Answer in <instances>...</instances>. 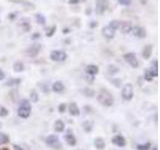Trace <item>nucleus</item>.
Segmentation results:
<instances>
[{
  "label": "nucleus",
  "mask_w": 160,
  "mask_h": 150,
  "mask_svg": "<svg viewBox=\"0 0 160 150\" xmlns=\"http://www.w3.org/2000/svg\"><path fill=\"white\" fill-rule=\"evenodd\" d=\"M67 32H69V29H68V28L63 29V33H67Z\"/></svg>",
  "instance_id": "42"
},
{
  "label": "nucleus",
  "mask_w": 160,
  "mask_h": 150,
  "mask_svg": "<svg viewBox=\"0 0 160 150\" xmlns=\"http://www.w3.org/2000/svg\"><path fill=\"white\" fill-rule=\"evenodd\" d=\"M13 70L15 72H22L24 70V64L20 61H17L13 64Z\"/></svg>",
  "instance_id": "21"
},
{
  "label": "nucleus",
  "mask_w": 160,
  "mask_h": 150,
  "mask_svg": "<svg viewBox=\"0 0 160 150\" xmlns=\"http://www.w3.org/2000/svg\"><path fill=\"white\" fill-rule=\"evenodd\" d=\"M97 25H98V23L96 21H91V22H90V27H91V28L96 27Z\"/></svg>",
  "instance_id": "38"
},
{
  "label": "nucleus",
  "mask_w": 160,
  "mask_h": 150,
  "mask_svg": "<svg viewBox=\"0 0 160 150\" xmlns=\"http://www.w3.org/2000/svg\"><path fill=\"white\" fill-rule=\"evenodd\" d=\"M11 2H15V3H21L25 6H29L30 8H34V4L27 1V0H10Z\"/></svg>",
  "instance_id": "22"
},
{
  "label": "nucleus",
  "mask_w": 160,
  "mask_h": 150,
  "mask_svg": "<svg viewBox=\"0 0 160 150\" xmlns=\"http://www.w3.org/2000/svg\"><path fill=\"white\" fill-rule=\"evenodd\" d=\"M151 150H158V149H157V146H155V147H154V148H152Z\"/></svg>",
  "instance_id": "43"
},
{
  "label": "nucleus",
  "mask_w": 160,
  "mask_h": 150,
  "mask_svg": "<svg viewBox=\"0 0 160 150\" xmlns=\"http://www.w3.org/2000/svg\"><path fill=\"white\" fill-rule=\"evenodd\" d=\"M132 33L134 36H136L138 38H144L146 36V30L141 26H135L132 27Z\"/></svg>",
  "instance_id": "10"
},
{
  "label": "nucleus",
  "mask_w": 160,
  "mask_h": 150,
  "mask_svg": "<svg viewBox=\"0 0 160 150\" xmlns=\"http://www.w3.org/2000/svg\"><path fill=\"white\" fill-rule=\"evenodd\" d=\"M108 69H109V73H110V74L117 73V72H118V70H119L116 66H114V65H110Z\"/></svg>",
  "instance_id": "32"
},
{
  "label": "nucleus",
  "mask_w": 160,
  "mask_h": 150,
  "mask_svg": "<svg viewBox=\"0 0 160 150\" xmlns=\"http://www.w3.org/2000/svg\"><path fill=\"white\" fill-rule=\"evenodd\" d=\"M8 110L5 107H0V116L1 117H6L8 115Z\"/></svg>",
  "instance_id": "31"
},
{
  "label": "nucleus",
  "mask_w": 160,
  "mask_h": 150,
  "mask_svg": "<svg viewBox=\"0 0 160 150\" xmlns=\"http://www.w3.org/2000/svg\"><path fill=\"white\" fill-rule=\"evenodd\" d=\"M65 140H66L67 144L70 145V146H75L76 145V138H75L73 133H71L70 130H68L67 134L65 135Z\"/></svg>",
  "instance_id": "13"
},
{
  "label": "nucleus",
  "mask_w": 160,
  "mask_h": 150,
  "mask_svg": "<svg viewBox=\"0 0 160 150\" xmlns=\"http://www.w3.org/2000/svg\"><path fill=\"white\" fill-rule=\"evenodd\" d=\"M152 53V45H146L142 51V57L144 59H149Z\"/></svg>",
  "instance_id": "17"
},
{
  "label": "nucleus",
  "mask_w": 160,
  "mask_h": 150,
  "mask_svg": "<svg viewBox=\"0 0 160 150\" xmlns=\"http://www.w3.org/2000/svg\"><path fill=\"white\" fill-rule=\"evenodd\" d=\"M98 101L104 106L110 107L114 103V98L107 89H101V91L98 95Z\"/></svg>",
  "instance_id": "1"
},
{
  "label": "nucleus",
  "mask_w": 160,
  "mask_h": 150,
  "mask_svg": "<svg viewBox=\"0 0 160 150\" xmlns=\"http://www.w3.org/2000/svg\"><path fill=\"white\" fill-rule=\"evenodd\" d=\"M5 78V74H4V72L2 71V69L0 68V80H3Z\"/></svg>",
  "instance_id": "39"
},
{
  "label": "nucleus",
  "mask_w": 160,
  "mask_h": 150,
  "mask_svg": "<svg viewBox=\"0 0 160 150\" xmlns=\"http://www.w3.org/2000/svg\"><path fill=\"white\" fill-rule=\"evenodd\" d=\"M35 18H36V21H37V23H39V24L44 25L45 23H46V19H45V17L43 16L42 14L37 13L36 15H35Z\"/></svg>",
  "instance_id": "25"
},
{
  "label": "nucleus",
  "mask_w": 160,
  "mask_h": 150,
  "mask_svg": "<svg viewBox=\"0 0 160 150\" xmlns=\"http://www.w3.org/2000/svg\"><path fill=\"white\" fill-rule=\"evenodd\" d=\"M18 116L21 118H28L30 113H31V105H30V102L27 99H24L20 103L18 110H17Z\"/></svg>",
  "instance_id": "2"
},
{
  "label": "nucleus",
  "mask_w": 160,
  "mask_h": 150,
  "mask_svg": "<svg viewBox=\"0 0 160 150\" xmlns=\"http://www.w3.org/2000/svg\"><path fill=\"white\" fill-rule=\"evenodd\" d=\"M40 37H41V34H40V33H33L32 36H31L32 39H38Z\"/></svg>",
  "instance_id": "36"
},
{
  "label": "nucleus",
  "mask_w": 160,
  "mask_h": 150,
  "mask_svg": "<svg viewBox=\"0 0 160 150\" xmlns=\"http://www.w3.org/2000/svg\"><path fill=\"white\" fill-rule=\"evenodd\" d=\"M150 147H151V143L147 142L145 144H140L137 146V150H149Z\"/></svg>",
  "instance_id": "29"
},
{
  "label": "nucleus",
  "mask_w": 160,
  "mask_h": 150,
  "mask_svg": "<svg viewBox=\"0 0 160 150\" xmlns=\"http://www.w3.org/2000/svg\"><path fill=\"white\" fill-rule=\"evenodd\" d=\"M16 16H17V12H13V13H11V14H9V19L13 20Z\"/></svg>",
  "instance_id": "37"
},
{
  "label": "nucleus",
  "mask_w": 160,
  "mask_h": 150,
  "mask_svg": "<svg viewBox=\"0 0 160 150\" xmlns=\"http://www.w3.org/2000/svg\"><path fill=\"white\" fill-rule=\"evenodd\" d=\"M50 58H51V60H53V61L63 62L66 60L67 54L66 52L62 51V50H53V51L50 52Z\"/></svg>",
  "instance_id": "3"
},
{
  "label": "nucleus",
  "mask_w": 160,
  "mask_h": 150,
  "mask_svg": "<svg viewBox=\"0 0 160 150\" xmlns=\"http://www.w3.org/2000/svg\"><path fill=\"white\" fill-rule=\"evenodd\" d=\"M94 146L96 147L98 150H102L104 149L105 147V141H104V139L101 138V137H98L94 140Z\"/></svg>",
  "instance_id": "18"
},
{
  "label": "nucleus",
  "mask_w": 160,
  "mask_h": 150,
  "mask_svg": "<svg viewBox=\"0 0 160 150\" xmlns=\"http://www.w3.org/2000/svg\"><path fill=\"white\" fill-rule=\"evenodd\" d=\"M46 144L49 147L54 148V149H59L61 148V144H60L59 138L56 135H49L46 138Z\"/></svg>",
  "instance_id": "7"
},
{
  "label": "nucleus",
  "mask_w": 160,
  "mask_h": 150,
  "mask_svg": "<svg viewBox=\"0 0 160 150\" xmlns=\"http://www.w3.org/2000/svg\"><path fill=\"white\" fill-rule=\"evenodd\" d=\"M109 6L108 0H96L95 1V12L98 15H102Z\"/></svg>",
  "instance_id": "5"
},
{
  "label": "nucleus",
  "mask_w": 160,
  "mask_h": 150,
  "mask_svg": "<svg viewBox=\"0 0 160 150\" xmlns=\"http://www.w3.org/2000/svg\"><path fill=\"white\" fill-rule=\"evenodd\" d=\"M112 82L115 84L116 87H120V85H121V80H119V79H114V80H112Z\"/></svg>",
  "instance_id": "35"
},
{
  "label": "nucleus",
  "mask_w": 160,
  "mask_h": 150,
  "mask_svg": "<svg viewBox=\"0 0 160 150\" xmlns=\"http://www.w3.org/2000/svg\"><path fill=\"white\" fill-rule=\"evenodd\" d=\"M102 35L106 39H113L115 36V30L107 25V26L102 28Z\"/></svg>",
  "instance_id": "11"
},
{
  "label": "nucleus",
  "mask_w": 160,
  "mask_h": 150,
  "mask_svg": "<svg viewBox=\"0 0 160 150\" xmlns=\"http://www.w3.org/2000/svg\"><path fill=\"white\" fill-rule=\"evenodd\" d=\"M38 99H39V97H38V94H37V92L36 91H31V93H30V100L33 102V103H36V102H38Z\"/></svg>",
  "instance_id": "28"
},
{
  "label": "nucleus",
  "mask_w": 160,
  "mask_h": 150,
  "mask_svg": "<svg viewBox=\"0 0 160 150\" xmlns=\"http://www.w3.org/2000/svg\"><path fill=\"white\" fill-rule=\"evenodd\" d=\"M9 141V136L7 134H5L3 132H0V145L5 144Z\"/></svg>",
  "instance_id": "24"
},
{
  "label": "nucleus",
  "mask_w": 160,
  "mask_h": 150,
  "mask_svg": "<svg viewBox=\"0 0 160 150\" xmlns=\"http://www.w3.org/2000/svg\"><path fill=\"white\" fill-rule=\"evenodd\" d=\"M14 150H22V148H21V147H19V146H16V145H15V146H14Z\"/></svg>",
  "instance_id": "41"
},
{
  "label": "nucleus",
  "mask_w": 160,
  "mask_h": 150,
  "mask_svg": "<svg viewBox=\"0 0 160 150\" xmlns=\"http://www.w3.org/2000/svg\"><path fill=\"white\" fill-rule=\"evenodd\" d=\"M119 4L121 5H125V6H128V5H130V3H131V0H117Z\"/></svg>",
  "instance_id": "34"
},
{
  "label": "nucleus",
  "mask_w": 160,
  "mask_h": 150,
  "mask_svg": "<svg viewBox=\"0 0 160 150\" xmlns=\"http://www.w3.org/2000/svg\"><path fill=\"white\" fill-rule=\"evenodd\" d=\"M112 143L118 147H124L125 145H126V141H125V139L122 135H116V136H114L112 138Z\"/></svg>",
  "instance_id": "12"
},
{
  "label": "nucleus",
  "mask_w": 160,
  "mask_h": 150,
  "mask_svg": "<svg viewBox=\"0 0 160 150\" xmlns=\"http://www.w3.org/2000/svg\"><path fill=\"white\" fill-rule=\"evenodd\" d=\"M121 96L125 101H129V100L132 99V97H133V86H132L131 83H127V84L124 85L123 88H122V91H121Z\"/></svg>",
  "instance_id": "4"
},
{
  "label": "nucleus",
  "mask_w": 160,
  "mask_h": 150,
  "mask_svg": "<svg viewBox=\"0 0 160 150\" xmlns=\"http://www.w3.org/2000/svg\"><path fill=\"white\" fill-rule=\"evenodd\" d=\"M55 31H56V26H55V25H53V26L50 27L49 30L46 32V36L47 37H52L53 35H54V33H55Z\"/></svg>",
  "instance_id": "30"
},
{
  "label": "nucleus",
  "mask_w": 160,
  "mask_h": 150,
  "mask_svg": "<svg viewBox=\"0 0 160 150\" xmlns=\"http://www.w3.org/2000/svg\"><path fill=\"white\" fill-rule=\"evenodd\" d=\"M85 70H86V73L91 75V76H94V75H96L99 72V68L96 65H88L85 68Z\"/></svg>",
  "instance_id": "15"
},
{
  "label": "nucleus",
  "mask_w": 160,
  "mask_h": 150,
  "mask_svg": "<svg viewBox=\"0 0 160 150\" xmlns=\"http://www.w3.org/2000/svg\"><path fill=\"white\" fill-rule=\"evenodd\" d=\"M123 58L124 60L126 61L130 66L133 67V68H137L139 66V62H138V59L136 57V55L133 52H129L123 55Z\"/></svg>",
  "instance_id": "6"
},
{
  "label": "nucleus",
  "mask_w": 160,
  "mask_h": 150,
  "mask_svg": "<svg viewBox=\"0 0 160 150\" xmlns=\"http://www.w3.org/2000/svg\"><path fill=\"white\" fill-rule=\"evenodd\" d=\"M40 50H41V44L36 42L26 49V54L30 57H35V56H37V54L39 53Z\"/></svg>",
  "instance_id": "8"
},
{
  "label": "nucleus",
  "mask_w": 160,
  "mask_h": 150,
  "mask_svg": "<svg viewBox=\"0 0 160 150\" xmlns=\"http://www.w3.org/2000/svg\"><path fill=\"white\" fill-rule=\"evenodd\" d=\"M20 83V79H14V78H10L8 81L5 83L6 86H16Z\"/></svg>",
  "instance_id": "23"
},
{
  "label": "nucleus",
  "mask_w": 160,
  "mask_h": 150,
  "mask_svg": "<svg viewBox=\"0 0 160 150\" xmlns=\"http://www.w3.org/2000/svg\"><path fill=\"white\" fill-rule=\"evenodd\" d=\"M20 25H21L22 29L24 30L25 32H28L30 30V23L28 21H26V20H21V23H20Z\"/></svg>",
  "instance_id": "26"
},
{
  "label": "nucleus",
  "mask_w": 160,
  "mask_h": 150,
  "mask_svg": "<svg viewBox=\"0 0 160 150\" xmlns=\"http://www.w3.org/2000/svg\"><path fill=\"white\" fill-rule=\"evenodd\" d=\"M58 111L60 112V113H64L65 111H66V104L65 103H61L58 106Z\"/></svg>",
  "instance_id": "33"
},
{
  "label": "nucleus",
  "mask_w": 160,
  "mask_h": 150,
  "mask_svg": "<svg viewBox=\"0 0 160 150\" xmlns=\"http://www.w3.org/2000/svg\"><path fill=\"white\" fill-rule=\"evenodd\" d=\"M79 2V0H69L68 3L69 4H77Z\"/></svg>",
  "instance_id": "40"
},
{
  "label": "nucleus",
  "mask_w": 160,
  "mask_h": 150,
  "mask_svg": "<svg viewBox=\"0 0 160 150\" xmlns=\"http://www.w3.org/2000/svg\"><path fill=\"white\" fill-rule=\"evenodd\" d=\"M119 25H120V21H118V20H112V21H110L108 26L111 27L112 29H114L115 31H116V30L119 28Z\"/></svg>",
  "instance_id": "27"
},
{
  "label": "nucleus",
  "mask_w": 160,
  "mask_h": 150,
  "mask_svg": "<svg viewBox=\"0 0 160 150\" xmlns=\"http://www.w3.org/2000/svg\"><path fill=\"white\" fill-rule=\"evenodd\" d=\"M64 89H65V87H64L63 83L60 81H56L52 84V90L56 93H61Z\"/></svg>",
  "instance_id": "16"
},
{
  "label": "nucleus",
  "mask_w": 160,
  "mask_h": 150,
  "mask_svg": "<svg viewBox=\"0 0 160 150\" xmlns=\"http://www.w3.org/2000/svg\"><path fill=\"white\" fill-rule=\"evenodd\" d=\"M69 113L72 115V116H78L80 114V110L78 108V106L76 105V103H70L69 104Z\"/></svg>",
  "instance_id": "14"
},
{
  "label": "nucleus",
  "mask_w": 160,
  "mask_h": 150,
  "mask_svg": "<svg viewBox=\"0 0 160 150\" xmlns=\"http://www.w3.org/2000/svg\"><path fill=\"white\" fill-rule=\"evenodd\" d=\"M0 127H1V124H0Z\"/></svg>",
  "instance_id": "45"
},
{
  "label": "nucleus",
  "mask_w": 160,
  "mask_h": 150,
  "mask_svg": "<svg viewBox=\"0 0 160 150\" xmlns=\"http://www.w3.org/2000/svg\"><path fill=\"white\" fill-rule=\"evenodd\" d=\"M82 127L85 132H90L93 128V122L90 121V120H86L82 123Z\"/></svg>",
  "instance_id": "19"
},
{
  "label": "nucleus",
  "mask_w": 160,
  "mask_h": 150,
  "mask_svg": "<svg viewBox=\"0 0 160 150\" xmlns=\"http://www.w3.org/2000/svg\"><path fill=\"white\" fill-rule=\"evenodd\" d=\"M79 1H85V0H79Z\"/></svg>",
  "instance_id": "44"
},
{
  "label": "nucleus",
  "mask_w": 160,
  "mask_h": 150,
  "mask_svg": "<svg viewBox=\"0 0 160 150\" xmlns=\"http://www.w3.org/2000/svg\"><path fill=\"white\" fill-rule=\"evenodd\" d=\"M121 33L123 34H128L132 31V25L130 22H127V21H121L120 22V25H119V28Z\"/></svg>",
  "instance_id": "9"
},
{
  "label": "nucleus",
  "mask_w": 160,
  "mask_h": 150,
  "mask_svg": "<svg viewBox=\"0 0 160 150\" xmlns=\"http://www.w3.org/2000/svg\"><path fill=\"white\" fill-rule=\"evenodd\" d=\"M55 130H56L57 132H62L64 128H65V124L62 120H57L56 122H55Z\"/></svg>",
  "instance_id": "20"
}]
</instances>
